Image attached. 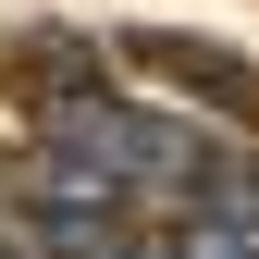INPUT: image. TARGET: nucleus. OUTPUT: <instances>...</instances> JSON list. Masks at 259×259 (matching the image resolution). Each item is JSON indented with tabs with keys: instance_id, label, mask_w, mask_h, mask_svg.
<instances>
[{
	"instance_id": "nucleus-1",
	"label": "nucleus",
	"mask_w": 259,
	"mask_h": 259,
	"mask_svg": "<svg viewBox=\"0 0 259 259\" xmlns=\"http://www.w3.org/2000/svg\"><path fill=\"white\" fill-rule=\"evenodd\" d=\"M136 185H111V173H87V160H37V185H25V235H37L50 259H160L148 235H136Z\"/></svg>"
},
{
	"instance_id": "nucleus-2",
	"label": "nucleus",
	"mask_w": 259,
	"mask_h": 259,
	"mask_svg": "<svg viewBox=\"0 0 259 259\" xmlns=\"http://www.w3.org/2000/svg\"><path fill=\"white\" fill-rule=\"evenodd\" d=\"M123 62L173 74L185 99L210 87V111H259V62H247V50H222V37H173V25H123Z\"/></svg>"
},
{
	"instance_id": "nucleus-3",
	"label": "nucleus",
	"mask_w": 259,
	"mask_h": 259,
	"mask_svg": "<svg viewBox=\"0 0 259 259\" xmlns=\"http://www.w3.org/2000/svg\"><path fill=\"white\" fill-rule=\"evenodd\" d=\"M160 259H259V222H222V210H185Z\"/></svg>"
},
{
	"instance_id": "nucleus-4",
	"label": "nucleus",
	"mask_w": 259,
	"mask_h": 259,
	"mask_svg": "<svg viewBox=\"0 0 259 259\" xmlns=\"http://www.w3.org/2000/svg\"><path fill=\"white\" fill-rule=\"evenodd\" d=\"M0 259H25V235H13V222H0Z\"/></svg>"
}]
</instances>
